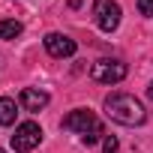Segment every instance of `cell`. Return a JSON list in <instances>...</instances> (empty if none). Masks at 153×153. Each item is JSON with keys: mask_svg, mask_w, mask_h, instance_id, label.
<instances>
[{"mask_svg": "<svg viewBox=\"0 0 153 153\" xmlns=\"http://www.w3.org/2000/svg\"><path fill=\"white\" fill-rule=\"evenodd\" d=\"M75 39H69L66 33H48L45 36V51L51 54V57H72L75 54Z\"/></svg>", "mask_w": 153, "mask_h": 153, "instance_id": "8992f818", "label": "cell"}, {"mask_svg": "<svg viewBox=\"0 0 153 153\" xmlns=\"http://www.w3.org/2000/svg\"><path fill=\"white\" fill-rule=\"evenodd\" d=\"M102 147H105V153H117V138H114V135H105Z\"/></svg>", "mask_w": 153, "mask_h": 153, "instance_id": "30bf717a", "label": "cell"}, {"mask_svg": "<svg viewBox=\"0 0 153 153\" xmlns=\"http://www.w3.org/2000/svg\"><path fill=\"white\" fill-rule=\"evenodd\" d=\"M93 21L102 33L117 30L120 24V3L117 0H93Z\"/></svg>", "mask_w": 153, "mask_h": 153, "instance_id": "277c9868", "label": "cell"}, {"mask_svg": "<svg viewBox=\"0 0 153 153\" xmlns=\"http://www.w3.org/2000/svg\"><path fill=\"white\" fill-rule=\"evenodd\" d=\"M18 117V105L9 96H0V126H12Z\"/></svg>", "mask_w": 153, "mask_h": 153, "instance_id": "ba28073f", "label": "cell"}, {"mask_svg": "<svg viewBox=\"0 0 153 153\" xmlns=\"http://www.w3.org/2000/svg\"><path fill=\"white\" fill-rule=\"evenodd\" d=\"M102 108H105V114L114 123H123V126H141L144 117H147L144 105L132 93H111V96H105Z\"/></svg>", "mask_w": 153, "mask_h": 153, "instance_id": "6da1fadb", "label": "cell"}, {"mask_svg": "<svg viewBox=\"0 0 153 153\" xmlns=\"http://www.w3.org/2000/svg\"><path fill=\"white\" fill-rule=\"evenodd\" d=\"M147 96H150V99H153V81H150V87H147Z\"/></svg>", "mask_w": 153, "mask_h": 153, "instance_id": "7c38bea8", "label": "cell"}, {"mask_svg": "<svg viewBox=\"0 0 153 153\" xmlns=\"http://www.w3.org/2000/svg\"><path fill=\"white\" fill-rule=\"evenodd\" d=\"M90 78L99 81V84H117L126 78V63L123 60H111V57H102L90 66Z\"/></svg>", "mask_w": 153, "mask_h": 153, "instance_id": "3957f363", "label": "cell"}, {"mask_svg": "<svg viewBox=\"0 0 153 153\" xmlns=\"http://www.w3.org/2000/svg\"><path fill=\"white\" fill-rule=\"evenodd\" d=\"M42 141V126L27 120V123H18L15 126V135H12V150L15 153H30L33 147H39Z\"/></svg>", "mask_w": 153, "mask_h": 153, "instance_id": "5b68a950", "label": "cell"}, {"mask_svg": "<svg viewBox=\"0 0 153 153\" xmlns=\"http://www.w3.org/2000/svg\"><path fill=\"white\" fill-rule=\"evenodd\" d=\"M48 93L45 90H36V87H24L21 93H18V105L24 108V111H30V114H36V111H42L45 105H48Z\"/></svg>", "mask_w": 153, "mask_h": 153, "instance_id": "52a82bcc", "label": "cell"}, {"mask_svg": "<svg viewBox=\"0 0 153 153\" xmlns=\"http://www.w3.org/2000/svg\"><path fill=\"white\" fill-rule=\"evenodd\" d=\"M0 153H6V150H3V147H0Z\"/></svg>", "mask_w": 153, "mask_h": 153, "instance_id": "4fadbf2b", "label": "cell"}, {"mask_svg": "<svg viewBox=\"0 0 153 153\" xmlns=\"http://www.w3.org/2000/svg\"><path fill=\"white\" fill-rule=\"evenodd\" d=\"M138 12L141 15H153V0H138Z\"/></svg>", "mask_w": 153, "mask_h": 153, "instance_id": "8fae6325", "label": "cell"}, {"mask_svg": "<svg viewBox=\"0 0 153 153\" xmlns=\"http://www.w3.org/2000/svg\"><path fill=\"white\" fill-rule=\"evenodd\" d=\"M63 129H69V132H78L84 144H96V141L105 135L102 123H99V120H96V114H93V111H87V108L69 111V114L63 117Z\"/></svg>", "mask_w": 153, "mask_h": 153, "instance_id": "7a4b0ae2", "label": "cell"}, {"mask_svg": "<svg viewBox=\"0 0 153 153\" xmlns=\"http://www.w3.org/2000/svg\"><path fill=\"white\" fill-rule=\"evenodd\" d=\"M21 30H24V24L15 21V18L0 21V39H15V36H21Z\"/></svg>", "mask_w": 153, "mask_h": 153, "instance_id": "9c48e42d", "label": "cell"}]
</instances>
